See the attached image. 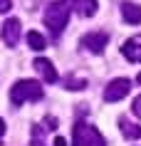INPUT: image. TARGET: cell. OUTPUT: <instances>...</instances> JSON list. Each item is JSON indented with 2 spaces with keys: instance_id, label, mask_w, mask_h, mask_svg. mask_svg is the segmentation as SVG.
Instances as JSON below:
<instances>
[{
  "instance_id": "obj_12",
  "label": "cell",
  "mask_w": 141,
  "mask_h": 146,
  "mask_svg": "<svg viewBox=\"0 0 141 146\" xmlns=\"http://www.w3.org/2000/svg\"><path fill=\"white\" fill-rule=\"evenodd\" d=\"M72 8L77 10V15L92 17L97 15V0H72Z\"/></svg>"
},
{
  "instance_id": "obj_7",
  "label": "cell",
  "mask_w": 141,
  "mask_h": 146,
  "mask_svg": "<svg viewBox=\"0 0 141 146\" xmlns=\"http://www.w3.org/2000/svg\"><path fill=\"white\" fill-rule=\"evenodd\" d=\"M121 54L129 62H141V35H134L121 45Z\"/></svg>"
},
{
  "instance_id": "obj_8",
  "label": "cell",
  "mask_w": 141,
  "mask_h": 146,
  "mask_svg": "<svg viewBox=\"0 0 141 146\" xmlns=\"http://www.w3.org/2000/svg\"><path fill=\"white\" fill-rule=\"evenodd\" d=\"M32 67L40 72V77L45 79V82H50V84H52V82H57V69H55V64H52L50 60H45V57H37V60L32 62Z\"/></svg>"
},
{
  "instance_id": "obj_13",
  "label": "cell",
  "mask_w": 141,
  "mask_h": 146,
  "mask_svg": "<svg viewBox=\"0 0 141 146\" xmlns=\"http://www.w3.org/2000/svg\"><path fill=\"white\" fill-rule=\"evenodd\" d=\"M27 45H30L32 50H35V52H42V50L47 47V40L42 37L40 32H35V30H32L30 35H27Z\"/></svg>"
},
{
  "instance_id": "obj_14",
  "label": "cell",
  "mask_w": 141,
  "mask_h": 146,
  "mask_svg": "<svg viewBox=\"0 0 141 146\" xmlns=\"http://www.w3.org/2000/svg\"><path fill=\"white\" fill-rule=\"evenodd\" d=\"M87 87V79H82V77H67L64 79V89H74V92H79V89H84Z\"/></svg>"
},
{
  "instance_id": "obj_9",
  "label": "cell",
  "mask_w": 141,
  "mask_h": 146,
  "mask_svg": "<svg viewBox=\"0 0 141 146\" xmlns=\"http://www.w3.org/2000/svg\"><path fill=\"white\" fill-rule=\"evenodd\" d=\"M55 126H57V119H50V116H47L42 124L32 126V146H45V134L52 131Z\"/></svg>"
},
{
  "instance_id": "obj_5",
  "label": "cell",
  "mask_w": 141,
  "mask_h": 146,
  "mask_svg": "<svg viewBox=\"0 0 141 146\" xmlns=\"http://www.w3.org/2000/svg\"><path fill=\"white\" fill-rule=\"evenodd\" d=\"M129 92H131V82L129 79H124V77L111 79L107 84V89H104V102H119V99H124Z\"/></svg>"
},
{
  "instance_id": "obj_2",
  "label": "cell",
  "mask_w": 141,
  "mask_h": 146,
  "mask_svg": "<svg viewBox=\"0 0 141 146\" xmlns=\"http://www.w3.org/2000/svg\"><path fill=\"white\" fill-rule=\"evenodd\" d=\"M42 97H45V92H42L40 82H35V79H17L13 84V89H10L13 107H23L25 102H37Z\"/></svg>"
},
{
  "instance_id": "obj_6",
  "label": "cell",
  "mask_w": 141,
  "mask_h": 146,
  "mask_svg": "<svg viewBox=\"0 0 141 146\" xmlns=\"http://www.w3.org/2000/svg\"><path fill=\"white\" fill-rule=\"evenodd\" d=\"M20 35H23V25L17 17H8L5 23H3V42L8 47H17L20 42Z\"/></svg>"
},
{
  "instance_id": "obj_3",
  "label": "cell",
  "mask_w": 141,
  "mask_h": 146,
  "mask_svg": "<svg viewBox=\"0 0 141 146\" xmlns=\"http://www.w3.org/2000/svg\"><path fill=\"white\" fill-rule=\"evenodd\" d=\"M72 146H107V139L94 124L77 121V126L72 131Z\"/></svg>"
},
{
  "instance_id": "obj_10",
  "label": "cell",
  "mask_w": 141,
  "mask_h": 146,
  "mask_svg": "<svg viewBox=\"0 0 141 146\" xmlns=\"http://www.w3.org/2000/svg\"><path fill=\"white\" fill-rule=\"evenodd\" d=\"M121 17L131 25H141V5L136 3H124L121 5Z\"/></svg>"
},
{
  "instance_id": "obj_16",
  "label": "cell",
  "mask_w": 141,
  "mask_h": 146,
  "mask_svg": "<svg viewBox=\"0 0 141 146\" xmlns=\"http://www.w3.org/2000/svg\"><path fill=\"white\" fill-rule=\"evenodd\" d=\"M13 8V0H0V13H8Z\"/></svg>"
},
{
  "instance_id": "obj_4",
  "label": "cell",
  "mask_w": 141,
  "mask_h": 146,
  "mask_svg": "<svg viewBox=\"0 0 141 146\" xmlns=\"http://www.w3.org/2000/svg\"><path fill=\"white\" fill-rule=\"evenodd\" d=\"M79 45L84 47L87 52H92V54H102L104 47L109 45V35H107V32H87L84 37L79 40Z\"/></svg>"
},
{
  "instance_id": "obj_18",
  "label": "cell",
  "mask_w": 141,
  "mask_h": 146,
  "mask_svg": "<svg viewBox=\"0 0 141 146\" xmlns=\"http://www.w3.org/2000/svg\"><path fill=\"white\" fill-rule=\"evenodd\" d=\"M3 134H5V121L0 119V139H3Z\"/></svg>"
},
{
  "instance_id": "obj_17",
  "label": "cell",
  "mask_w": 141,
  "mask_h": 146,
  "mask_svg": "<svg viewBox=\"0 0 141 146\" xmlns=\"http://www.w3.org/2000/svg\"><path fill=\"white\" fill-rule=\"evenodd\" d=\"M55 146H64V139H62V136H57V139H55Z\"/></svg>"
},
{
  "instance_id": "obj_1",
  "label": "cell",
  "mask_w": 141,
  "mask_h": 146,
  "mask_svg": "<svg viewBox=\"0 0 141 146\" xmlns=\"http://www.w3.org/2000/svg\"><path fill=\"white\" fill-rule=\"evenodd\" d=\"M70 13H72V0H55V3L47 5L42 20L50 27L52 37H60L62 35V30L67 27V20H70Z\"/></svg>"
},
{
  "instance_id": "obj_15",
  "label": "cell",
  "mask_w": 141,
  "mask_h": 146,
  "mask_svg": "<svg viewBox=\"0 0 141 146\" xmlns=\"http://www.w3.org/2000/svg\"><path fill=\"white\" fill-rule=\"evenodd\" d=\"M131 111H134V114H136V116L141 119V94H139V97H136V99L131 102Z\"/></svg>"
},
{
  "instance_id": "obj_11",
  "label": "cell",
  "mask_w": 141,
  "mask_h": 146,
  "mask_svg": "<svg viewBox=\"0 0 141 146\" xmlns=\"http://www.w3.org/2000/svg\"><path fill=\"white\" fill-rule=\"evenodd\" d=\"M119 126H121V134L126 139H139L141 136V126L136 121H131L129 116H119Z\"/></svg>"
},
{
  "instance_id": "obj_19",
  "label": "cell",
  "mask_w": 141,
  "mask_h": 146,
  "mask_svg": "<svg viewBox=\"0 0 141 146\" xmlns=\"http://www.w3.org/2000/svg\"><path fill=\"white\" fill-rule=\"evenodd\" d=\"M136 82H139V84H141V72H139V77H136Z\"/></svg>"
}]
</instances>
